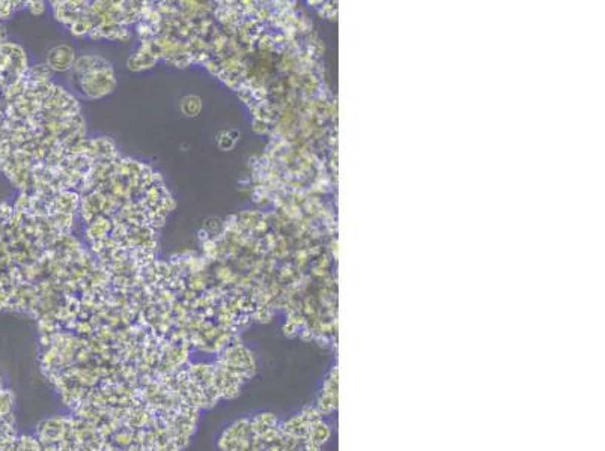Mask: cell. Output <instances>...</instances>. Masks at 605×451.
I'll return each instance as SVG.
<instances>
[]
</instances>
